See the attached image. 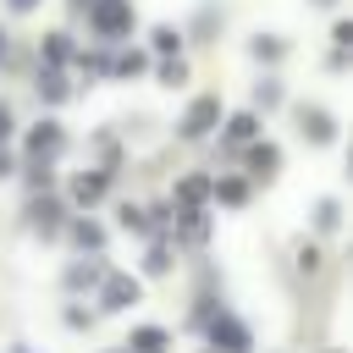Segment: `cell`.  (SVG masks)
<instances>
[{"mask_svg": "<svg viewBox=\"0 0 353 353\" xmlns=\"http://www.w3.org/2000/svg\"><path fill=\"white\" fill-rule=\"evenodd\" d=\"M88 22H94V33L121 39V33L132 28V6H127V0H88Z\"/></svg>", "mask_w": 353, "mask_h": 353, "instance_id": "1", "label": "cell"}, {"mask_svg": "<svg viewBox=\"0 0 353 353\" xmlns=\"http://www.w3.org/2000/svg\"><path fill=\"white\" fill-rule=\"evenodd\" d=\"M61 149H66L61 121H39V127H28V160H55Z\"/></svg>", "mask_w": 353, "mask_h": 353, "instance_id": "2", "label": "cell"}, {"mask_svg": "<svg viewBox=\"0 0 353 353\" xmlns=\"http://www.w3.org/2000/svg\"><path fill=\"white\" fill-rule=\"evenodd\" d=\"M215 121H221V99H193L182 116V138H204Z\"/></svg>", "mask_w": 353, "mask_h": 353, "instance_id": "3", "label": "cell"}, {"mask_svg": "<svg viewBox=\"0 0 353 353\" xmlns=\"http://www.w3.org/2000/svg\"><path fill=\"white\" fill-rule=\"evenodd\" d=\"M210 336H215V347H226V353H248V331H243L232 314H215V320H210Z\"/></svg>", "mask_w": 353, "mask_h": 353, "instance_id": "4", "label": "cell"}, {"mask_svg": "<svg viewBox=\"0 0 353 353\" xmlns=\"http://www.w3.org/2000/svg\"><path fill=\"white\" fill-rule=\"evenodd\" d=\"M298 127H303L314 143H331V138H336V121H331L325 110H314V105H303V110H298Z\"/></svg>", "mask_w": 353, "mask_h": 353, "instance_id": "5", "label": "cell"}, {"mask_svg": "<svg viewBox=\"0 0 353 353\" xmlns=\"http://www.w3.org/2000/svg\"><path fill=\"white\" fill-rule=\"evenodd\" d=\"M132 298H138V281H132V276H110V281H105V298H99V303H105V309H127Z\"/></svg>", "mask_w": 353, "mask_h": 353, "instance_id": "6", "label": "cell"}, {"mask_svg": "<svg viewBox=\"0 0 353 353\" xmlns=\"http://www.w3.org/2000/svg\"><path fill=\"white\" fill-rule=\"evenodd\" d=\"M72 199H77V204H94V199H105V176H99V171H83V176L72 182Z\"/></svg>", "mask_w": 353, "mask_h": 353, "instance_id": "7", "label": "cell"}, {"mask_svg": "<svg viewBox=\"0 0 353 353\" xmlns=\"http://www.w3.org/2000/svg\"><path fill=\"white\" fill-rule=\"evenodd\" d=\"M39 55H44V66H66V61H72V39H66V33H50Z\"/></svg>", "mask_w": 353, "mask_h": 353, "instance_id": "8", "label": "cell"}, {"mask_svg": "<svg viewBox=\"0 0 353 353\" xmlns=\"http://www.w3.org/2000/svg\"><path fill=\"white\" fill-rule=\"evenodd\" d=\"M66 94H72V88H66V77H61L55 66H50V72H39V99H50V105H61Z\"/></svg>", "mask_w": 353, "mask_h": 353, "instance_id": "9", "label": "cell"}, {"mask_svg": "<svg viewBox=\"0 0 353 353\" xmlns=\"http://www.w3.org/2000/svg\"><path fill=\"white\" fill-rule=\"evenodd\" d=\"M160 347H165V331H154V325L132 331V353H160Z\"/></svg>", "mask_w": 353, "mask_h": 353, "instance_id": "10", "label": "cell"}, {"mask_svg": "<svg viewBox=\"0 0 353 353\" xmlns=\"http://www.w3.org/2000/svg\"><path fill=\"white\" fill-rule=\"evenodd\" d=\"M254 132H259V121H254V116H232V121H226V138H232V143H248Z\"/></svg>", "mask_w": 353, "mask_h": 353, "instance_id": "11", "label": "cell"}, {"mask_svg": "<svg viewBox=\"0 0 353 353\" xmlns=\"http://www.w3.org/2000/svg\"><path fill=\"white\" fill-rule=\"evenodd\" d=\"M314 226H320V232H336V226H342V204H336V199H325V204L314 210Z\"/></svg>", "mask_w": 353, "mask_h": 353, "instance_id": "12", "label": "cell"}, {"mask_svg": "<svg viewBox=\"0 0 353 353\" xmlns=\"http://www.w3.org/2000/svg\"><path fill=\"white\" fill-rule=\"evenodd\" d=\"M28 215H33V226H39L44 237H50V232H55V215H61V204H33Z\"/></svg>", "mask_w": 353, "mask_h": 353, "instance_id": "13", "label": "cell"}, {"mask_svg": "<svg viewBox=\"0 0 353 353\" xmlns=\"http://www.w3.org/2000/svg\"><path fill=\"white\" fill-rule=\"evenodd\" d=\"M99 276H105V265H99V259H94V265H77V270H72V276H66V287H94V281H99Z\"/></svg>", "mask_w": 353, "mask_h": 353, "instance_id": "14", "label": "cell"}, {"mask_svg": "<svg viewBox=\"0 0 353 353\" xmlns=\"http://www.w3.org/2000/svg\"><path fill=\"white\" fill-rule=\"evenodd\" d=\"M248 165H254V171H276V165H281V154H276L270 143H259V149L248 154Z\"/></svg>", "mask_w": 353, "mask_h": 353, "instance_id": "15", "label": "cell"}, {"mask_svg": "<svg viewBox=\"0 0 353 353\" xmlns=\"http://www.w3.org/2000/svg\"><path fill=\"white\" fill-rule=\"evenodd\" d=\"M72 237H77V248H94V254L105 248V232H99V226H88V221H83V226H77Z\"/></svg>", "mask_w": 353, "mask_h": 353, "instance_id": "16", "label": "cell"}, {"mask_svg": "<svg viewBox=\"0 0 353 353\" xmlns=\"http://www.w3.org/2000/svg\"><path fill=\"white\" fill-rule=\"evenodd\" d=\"M215 193H221V204H243L248 199V182H215Z\"/></svg>", "mask_w": 353, "mask_h": 353, "instance_id": "17", "label": "cell"}, {"mask_svg": "<svg viewBox=\"0 0 353 353\" xmlns=\"http://www.w3.org/2000/svg\"><path fill=\"white\" fill-rule=\"evenodd\" d=\"M204 193H210V182H204V176L182 182V204H204Z\"/></svg>", "mask_w": 353, "mask_h": 353, "instance_id": "18", "label": "cell"}, {"mask_svg": "<svg viewBox=\"0 0 353 353\" xmlns=\"http://www.w3.org/2000/svg\"><path fill=\"white\" fill-rule=\"evenodd\" d=\"M121 226H127V232H149V215L132 210V204H121Z\"/></svg>", "mask_w": 353, "mask_h": 353, "instance_id": "19", "label": "cell"}, {"mask_svg": "<svg viewBox=\"0 0 353 353\" xmlns=\"http://www.w3.org/2000/svg\"><path fill=\"white\" fill-rule=\"evenodd\" d=\"M254 55L259 61H281V39H254Z\"/></svg>", "mask_w": 353, "mask_h": 353, "instance_id": "20", "label": "cell"}, {"mask_svg": "<svg viewBox=\"0 0 353 353\" xmlns=\"http://www.w3.org/2000/svg\"><path fill=\"white\" fill-rule=\"evenodd\" d=\"M176 44H182V39H176V33H171V28H154V50H160V55H171V50H176Z\"/></svg>", "mask_w": 353, "mask_h": 353, "instance_id": "21", "label": "cell"}, {"mask_svg": "<svg viewBox=\"0 0 353 353\" xmlns=\"http://www.w3.org/2000/svg\"><path fill=\"white\" fill-rule=\"evenodd\" d=\"M254 99H259V105H265V110H276V105H281V83H265V88H259V94H254Z\"/></svg>", "mask_w": 353, "mask_h": 353, "instance_id": "22", "label": "cell"}, {"mask_svg": "<svg viewBox=\"0 0 353 353\" xmlns=\"http://www.w3.org/2000/svg\"><path fill=\"white\" fill-rule=\"evenodd\" d=\"M116 72H143V55H116Z\"/></svg>", "mask_w": 353, "mask_h": 353, "instance_id": "23", "label": "cell"}, {"mask_svg": "<svg viewBox=\"0 0 353 353\" xmlns=\"http://www.w3.org/2000/svg\"><path fill=\"white\" fill-rule=\"evenodd\" d=\"M6 138H11V110L0 105V143H6Z\"/></svg>", "mask_w": 353, "mask_h": 353, "instance_id": "24", "label": "cell"}, {"mask_svg": "<svg viewBox=\"0 0 353 353\" xmlns=\"http://www.w3.org/2000/svg\"><path fill=\"white\" fill-rule=\"evenodd\" d=\"M33 6H39V0H11V11H33Z\"/></svg>", "mask_w": 353, "mask_h": 353, "instance_id": "25", "label": "cell"}, {"mask_svg": "<svg viewBox=\"0 0 353 353\" xmlns=\"http://www.w3.org/2000/svg\"><path fill=\"white\" fill-rule=\"evenodd\" d=\"M0 176H11V160H6V154H0Z\"/></svg>", "mask_w": 353, "mask_h": 353, "instance_id": "26", "label": "cell"}, {"mask_svg": "<svg viewBox=\"0 0 353 353\" xmlns=\"http://www.w3.org/2000/svg\"><path fill=\"white\" fill-rule=\"evenodd\" d=\"M72 11H88V0H72Z\"/></svg>", "mask_w": 353, "mask_h": 353, "instance_id": "27", "label": "cell"}, {"mask_svg": "<svg viewBox=\"0 0 353 353\" xmlns=\"http://www.w3.org/2000/svg\"><path fill=\"white\" fill-rule=\"evenodd\" d=\"M0 61H6V33H0Z\"/></svg>", "mask_w": 353, "mask_h": 353, "instance_id": "28", "label": "cell"}, {"mask_svg": "<svg viewBox=\"0 0 353 353\" xmlns=\"http://www.w3.org/2000/svg\"><path fill=\"white\" fill-rule=\"evenodd\" d=\"M314 6H331V0H314Z\"/></svg>", "mask_w": 353, "mask_h": 353, "instance_id": "29", "label": "cell"}]
</instances>
